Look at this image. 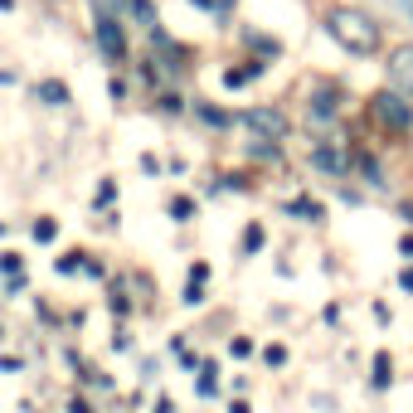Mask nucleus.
Here are the masks:
<instances>
[{"instance_id": "obj_13", "label": "nucleus", "mask_w": 413, "mask_h": 413, "mask_svg": "<svg viewBox=\"0 0 413 413\" xmlns=\"http://www.w3.org/2000/svg\"><path fill=\"white\" fill-rule=\"evenodd\" d=\"M243 248H248V253L263 248V229H248V234H243Z\"/></svg>"}, {"instance_id": "obj_11", "label": "nucleus", "mask_w": 413, "mask_h": 413, "mask_svg": "<svg viewBox=\"0 0 413 413\" xmlns=\"http://www.w3.org/2000/svg\"><path fill=\"white\" fill-rule=\"evenodd\" d=\"M199 117H204V122H210V127H224V122H229V117H224L219 108H199Z\"/></svg>"}, {"instance_id": "obj_8", "label": "nucleus", "mask_w": 413, "mask_h": 413, "mask_svg": "<svg viewBox=\"0 0 413 413\" xmlns=\"http://www.w3.org/2000/svg\"><path fill=\"white\" fill-rule=\"evenodd\" d=\"M263 73V64H248V68H234V73H224V83L229 88H238V83H248V78H258Z\"/></svg>"}, {"instance_id": "obj_4", "label": "nucleus", "mask_w": 413, "mask_h": 413, "mask_svg": "<svg viewBox=\"0 0 413 413\" xmlns=\"http://www.w3.org/2000/svg\"><path fill=\"white\" fill-rule=\"evenodd\" d=\"M248 127H253V132H263L268 141H282V136H287V117H282V112H273V108H253V112H248Z\"/></svg>"}, {"instance_id": "obj_5", "label": "nucleus", "mask_w": 413, "mask_h": 413, "mask_svg": "<svg viewBox=\"0 0 413 413\" xmlns=\"http://www.w3.org/2000/svg\"><path fill=\"white\" fill-rule=\"evenodd\" d=\"M389 68H394V83L413 92V49H399V54H394V64H389Z\"/></svg>"}, {"instance_id": "obj_7", "label": "nucleus", "mask_w": 413, "mask_h": 413, "mask_svg": "<svg viewBox=\"0 0 413 413\" xmlns=\"http://www.w3.org/2000/svg\"><path fill=\"white\" fill-rule=\"evenodd\" d=\"M326 117H336V97L316 92V97H312V122H326Z\"/></svg>"}, {"instance_id": "obj_3", "label": "nucleus", "mask_w": 413, "mask_h": 413, "mask_svg": "<svg viewBox=\"0 0 413 413\" xmlns=\"http://www.w3.org/2000/svg\"><path fill=\"white\" fill-rule=\"evenodd\" d=\"M92 29H97V44H102V54H108L112 64H122V59H127V39H122L117 20H108V15H102V20H97Z\"/></svg>"}, {"instance_id": "obj_1", "label": "nucleus", "mask_w": 413, "mask_h": 413, "mask_svg": "<svg viewBox=\"0 0 413 413\" xmlns=\"http://www.w3.org/2000/svg\"><path fill=\"white\" fill-rule=\"evenodd\" d=\"M326 29H331V39H340V44L350 49V54H370V49L379 44L375 20L360 15V10H350V5H336V10L326 15Z\"/></svg>"}, {"instance_id": "obj_2", "label": "nucleus", "mask_w": 413, "mask_h": 413, "mask_svg": "<svg viewBox=\"0 0 413 413\" xmlns=\"http://www.w3.org/2000/svg\"><path fill=\"white\" fill-rule=\"evenodd\" d=\"M375 117L389 127V132H408V122H413V108H408V97H399V92H379L375 102Z\"/></svg>"}, {"instance_id": "obj_12", "label": "nucleus", "mask_w": 413, "mask_h": 413, "mask_svg": "<svg viewBox=\"0 0 413 413\" xmlns=\"http://www.w3.org/2000/svg\"><path fill=\"white\" fill-rule=\"evenodd\" d=\"M375 384H379V389H384V384H389V360H384V355H379V360H375Z\"/></svg>"}, {"instance_id": "obj_10", "label": "nucleus", "mask_w": 413, "mask_h": 413, "mask_svg": "<svg viewBox=\"0 0 413 413\" xmlns=\"http://www.w3.org/2000/svg\"><path fill=\"white\" fill-rule=\"evenodd\" d=\"M34 238H39V243L54 238V219H39V224H34Z\"/></svg>"}, {"instance_id": "obj_6", "label": "nucleus", "mask_w": 413, "mask_h": 413, "mask_svg": "<svg viewBox=\"0 0 413 413\" xmlns=\"http://www.w3.org/2000/svg\"><path fill=\"white\" fill-rule=\"evenodd\" d=\"M316 166L331 171V175H340V171H345V156H340V151H331V146H321V151H316Z\"/></svg>"}, {"instance_id": "obj_9", "label": "nucleus", "mask_w": 413, "mask_h": 413, "mask_svg": "<svg viewBox=\"0 0 413 413\" xmlns=\"http://www.w3.org/2000/svg\"><path fill=\"white\" fill-rule=\"evenodd\" d=\"M39 97L59 108V102H68V88H64V83H44V88H39Z\"/></svg>"}]
</instances>
